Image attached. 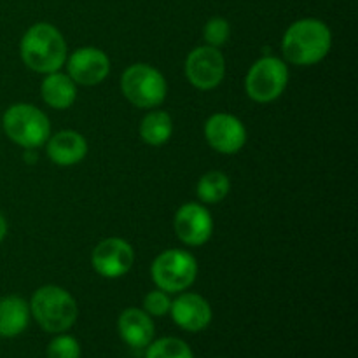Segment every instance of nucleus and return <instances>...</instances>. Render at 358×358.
<instances>
[{
    "instance_id": "nucleus-1",
    "label": "nucleus",
    "mask_w": 358,
    "mask_h": 358,
    "mask_svg": "<svg viewBox=\"0 0 358 358\" xmlns=\"http://www.w3.org/2000/svg\"><path fill=\"white\" fill-rule=\"evenodd\" d=\"M331 48V28L315 17L294 21L282 38L283 58L297 66L317 65L329 55Z\"/></svg>"
},
{
    "instance_id": "nucleus-2",
    "label": "nucleus",
    "mask_w": 358,
    "mask_h": 358,
    "mask_svg": "<svg viewBox=\"0 0 358 358\" xmlns=\"http://www.w3.org/2000/svg\"><path fill=\"white\" fill-rule=\"evenodd\" d=\"M20 55L24 65L37 73H52L65 65L69 49L62 31L51 23L31 24L20 42Z\"/></svg>"
},
{
    "instance_id": "nucleus-3",
    "label": "nucleus",
    "mask_w": 358,
    "mask_h": 358,
    "mask_svg": "<svg viewBox=\"0 0 358 358\" xmlns=\"http://www.w3.org/2000/svg\"><path fill=\"white\" fill-rule=\"evenodd\" d=\"M30 315L42 331L49 334L66 332L79 317V306L69 290L58 285H44L31 296Z\"/></svg>"
},
{
    "instance_id": "nucleus-4",
    "label": "nucleus",
    "mask_w": 358,
    "mask_h": 358,
    "mask_svg": "<svg viewBox=\"0 0 358 358\" xmlns=\"http://www.w3.org/2000/svg\"><path fill=\"white\" fill-rule=\"evenodd\" d=\"M2 128L16 145L37 149L45 145L51 136V122L48 115L31 103H14L3 112Z\"/></svg>"
},
{
    "instance_id": "nucleus-5",
    "label": "nucleus",
    "mask_w": 358,
    "mask_h": 358,
    "mask_svg": "<svg viewBox=\"0 0 358 358\" xmlns=\"http://www.w3.org/2000/svg\"><path fill=\"white\" fill-rule=\"evenodd\" d=\"M150 276L159 290L166 294H180L196 282L198 262L191 252L170 248L154 259Z\"/></svg>"
},
{
    "instance_id": "nucleus-6",
    "label": "nucleus",
    "mask_w": 358,
    "mask_h": 358,
    "mask_svg": "<svg viewBox=\"0 0 358 358\" xmlns=\"http://www.w3.org/2000/svg\"><path fill=\"white\" fill-rule=\"evenodd\" d=\"M121 91L129 103L149 110L163 103L168 93V84L157 69L147 63H135L122 73Z\"/></svg>"
},
{
    "instance_id": "nucleus-7",
    "label": "nucleus",
    "mask_w": 358,
    "mask_h": 358,
    "mask_svg": "<svg viewBox=\"0 0 358 358\" xmlns=\"http://www.w3.org/2000/svg\"><path fill=\"white\" fill-rule=\"evenodd\" d=\"M289 84V66L283 59L264 56L257 59L245 77L247 94L257 103H271L283 94Z\"/></svg>"
},
{
    "instance_id": "nucleus-8",
    "label": "nucleus",
    "mask_w": 358,
    "mask_h": 358,
    "mask_svg": "<svg viewBox=\"0 0 358 358\" xmlns=\"http://www.w3.org/2000/svg\"><path fill=\"white\" fill-rule=\"evenodd\" d=\"M184 72L196 90H215L226 76V59L219 48L199 45L192 49L185 58Z\"/></svg>"
},
{
    "instance_id": "nucleus-9",
    "label": "nucleus",
    "mask_w": 358,
    "mask_h": 358,
    "mask_svg": "<svg viewBox=\"0 0 358 358\" xmlns=\"http://www.w3.org/2000/svg\"><path fill=\"white\" fill-rule=\"evenodd\" d=\"M91 264L103 278H121L131 271L135 264V250L122 238H105L93 248Z\"/></svg>"
},
{
    "instance_id": "nucleus-10",
    "label": "nucleus",
    "mask_w": 358,
    "mask_h": 358,
    "mask_svg": "<svg viewBox=\"0 0 358 358\" xmlns=\"http://www.w3.org/2000/svg\"><path fill=\"white\" fill-rule=\"evenodd\" d=\"M205 138L213 150L231 156L240 152L247 143V129L236 115L219 112L205 122Z\"/></svg>"
},
{
    "instance_id": "nucleus-11",
    "label": "nucleus",
    "mask_w": 358,
    "mask_h": 358,
    "mask_svg": "<svg viewBox=\"0 0 358 358\" xmlns=\"http://www.w3.org/2000/svg\"><path fill=\"white\" fill-rule=\"evenodd\" d=\"M66 73L79 86H96L110 73V59L98 48L76 49L66 56Z\"/></svg>"
},
{
    "instance_id": "nucleus-12",
    "label": "nucleus",
    "mask_w": 358,
    "mask_h": 358,
    "mask_svg": "<svg viewBox=\"0 0 358 358\" xmlns=\"http://www.w3.org/2000/svg\"><path fill=\"white\" fill-rule=\"evenodd\" d=\"M173 229L178 240L187 247H201L212 238L213 219L199 203H185L177 210Z\"/></svg>"
},
{
    "instance_id": "nucleus-13",
    "label": "nucleus",
    "mask_w": 358,
    "mask_h": 358,
    "mask_svg": "<svg viewBox=\"0 0 358 358\" xmlns=\"http://www.w3.org/2000/svg\"><path fill=\"white\" fill-rule=\"evenodd\" d=\"M170 315L175 324L187 332H201L212 322V306L203 296L194 292H180L171 301Z\"/></svg>"
},
{
    "instance_id": "nucleus-14",
    "label": "nucleus",
    "mask_w": 358,
    "mask_h": 358,
    "mask_svg": "<svg viewBox=\"0 0 358 358\" xmlns=\"http://www.w3.org/2000/svg\"><path fill=\"white\" fill-rule=\"evenodd\" d=\"M48 157L58 166H73L80 163L87 154V142L80 133L73 129L58 131L45 142Z\"/></svg>"
},
{
    "instance_id": "nucleus-15",
    "label": "nucleus",
    "mask_w": 358,
    "mask_h": 358,
    "mask_svg": "<svg viewBox=\"0 0 358 358\" xmlns=\"http://www.w3.org/2000/svg\"><path fill=\"white\" fill-rule=\"evenodd\" d=\"M117 331L122 341L135 350L147 348L154 341V322L150 315H147L138 308H128L119 315Z\"/></svg>"
},
{
    "instance_id": "nucleus-16",
    "label": "nucleus",
    "mask_w": 358,
    "mask_h": 358,
    "mask_svg": "<svg viewBox=\"0 0 358 358\" xmlns=\"http://www.w3.org/2000/svg\"><path fill=\"white\" fill-rule=\"evenodd\" d=\"M30 304L20 296H6L0 299V338H16L27 331L30 324Z\"/></svg>"
},
{
    "instance_id": "nucleus-17",
    "label": "nucleus",
    "mask_w": 358,
    "mask_h": 358,
    "mask_svg": "<svg viewBox=\"0 0 358 358\" xmlns=\"http://www.w3.org/2000/svg\"><path fill=\"white\" fill-rule=\"evenodd\" d=\"M41 94L45 105L56 110H65L76 103L77 84L69 77V73L52 72L45 73L41 84Z\"/></svg>"
},
{
    "instance_id": "nucleus-18",
    "label": "nucleus",
    "mask_w": 358,
    "mask_h": 358,
    "mask_svg": "<svg viewBox=\"0 0 358 358\" xmlns=\"http://www.w3.org/2000/svg\"><path fill=\"white\" fill-rule=\"evenodd\" d=\"M173 135V119L164 110H150L140 122V136L147 145L159 147Z\"/></svg>"
},
{
    "instance_id": "nucleus-19",
    "label": "nucleus",
    "mask_w": 358,
    "mask_h": 358,
    "mask_svg": "<svg viewBox=\"0 0 358 358\" xmlns=\"http://www.w3.org/2000/svg\"><path fill=\"white\" fill-rule=\"evenodd\" d=\"M231 191V180L226 173L222 171H208L199 178L198 185H196V194H198L201 203H219L229 194Z\"/></svg>"
},
{
    "instance_id": "nucleus-20",
    "label": "nucleus",
    "mask_w": 358,
    "mask_h": 358,
    "mask_svg": "<svg viewBox=\"0 0 358 358\" xmlns=\"http://www.w3.org/2000/svg\"><path fill=\"white\" fill-rule=\"evenodd\" d=\"M145 358H194L187 343L177 338H163L147 346Z\"/></svg>"
},
{
    "instance_id": "nucleus-21",
    "label": "nucleus",
    "mask_w": 358,
    "mask_h": 358,
    "mask_svg": "<svg viewBox=\"0 0 358 358\" xmlns=\"http://www.w3.org/2000/svg\"><path fill=\"white\" fill-rule=\"evenodd\" d=\"M203 37H205L206 45H212V48H220V45H224L231 37L229 21L219 16L208 20L206 21L205 28H203Z\"/></svg>"
},
{
    "instance_id": "nucleus-22",
    "label": "nucleus",
    "mask_w": 358,
    "mask_h": 358,
    "mask_svg": "<svg viewBox=\"0 0 358 358\" xmlns=\"http://www.w3.org/2000/svg\"><path fill=\"white\" fill-rule=\"evenodd\" d=\"M48 358H80L79 341L62 332L48 345Z\"/></svg>"
},
{
    "instance_id": "nucleus-23",
    "label": "nucleus",
    "mask_w": 358,
    "mask_h": 358,
    "mask_svg": "<svg viewBox=\"0 0 358 358\" xmlns=\"http://www.w3.org/2000/svg\"><path fill=\"white\" fill-rule=\"evenodd\" d=\"M171 299L164 290H152L143 297V311L150 317H163V315L170 313Z\"/></svg>"
},
{
    "instance_id": "nucleus-24",
    "label": "nucleus",
    "mask_w": 358,
    "mask_h": 358,
    "mask_svg": "<svg viewBox=\"0 0 358 358\" xmlns=\"http://www.w3.org/2000/svg\"><path fill=\"white\" fill-rule=\"evenodd\" d=\"M6 236H7V220H6V217L0 213V243H2L3 238Z\"/></svg>"
}]
</instances>
